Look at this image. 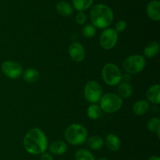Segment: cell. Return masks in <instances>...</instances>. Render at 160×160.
<instances>
[{
  "instance_id": "1",
  "label": "cell",
  "mask_w": 160,
  "mask_h": 160,
  "mask_svg": "<svg viewBox=\"0 0 160 160\" xmlns=\"http://www.w3.org/2000/svg\"><path fill=\"white\" fill-rule=\"evenodd\" d=\"M25 150L31 155H40L46 151L48 140L39 128H32L26 133L23 141Z\"/></svg>"
},
{
  "instance_id": "2",
  "label": "cell",
  "mask_w": 160,
  "mask_h": 160,
  "mask_svg": "<svg viewBox=\"0 0 160 160\" xmlns=\"http://www.w3.org/2000/svg\"><path fill=\"white\" fill-rule=\"evenodd\" d=\"M92 24L98 28H106L113 21V13L108 6L104 4L95 5L90 12Z\"/></svg>"
},
{
  "instance_id": "3",
  "label": "cell",
  "mask_w": 160,
  "mask_h": 160,
  "mask_svg": "<svg viewBox=\"0 0 160 160\" xmlns=\"http://www.w3.org/2000/svg\"><path fill=\"white\" fill-rule=\"evenodd\" d=\"M65 139L73 145H79L85 142L88 136L87 130L81 124L73 123L69 125L64 133Z\"/></svg>"
},
{
  "instance_id": "4",
  "label": "cell",
  "mask_w": 160,
  "mask_h": 160,
  "mask_svg": "<svg viewBox=\"0 0 160 160\" xmlns=\"http://www.w3.org/2000/svg\"><path fill=\"white\" fill-rule=\"evenodd\" d=\"M100 108L106 113H114L118 111L123 104V100L117 94L108 93L102 96Z\"/></svg>"
},
{
  "instance_id": "5",
  "label": "cell",
  "mask_w": 160,
  "mask_h": 160,
  "mask_svg": "<svg viewBox=\"0 0 160 160\" xmlns=\"http://www.w3.org/2000/svg\"><path fill=\"white\" fill-rule=\"evenodd\" d=\"M102 77L109 86H117L121 82L122 73L118 67L114 64H106L102 70Z\"/></svg>"
},
{
  "instance_id": "6",
  "label": "cell",
  "mask_w": 160,
  "mask_h": 160,
  "mask_svg": "<svg viewBox=\"0 0 160 160\" xmlns=\"http://www.w3.org/2000/svg\"><path fill=\"white\" fill-rule=\"evenodd\" d=\"M145 60L142 55H131L124 60L122 64L123 68L127 73L131 75L137 74L142 72L145 67Z\"/></svg>"
},
{
  "instance_id": "7",
  "label": "cell",
  "mask_w": 160,
  "mask_h": 160,
  "mask_svg": "<svg viewBox=\"0 0 160 160\" xmlns=\"http://www.w3.org/2000/svg\"><path fill=\"white\" fill-rule=\"evenodd\" d=\"M84 94L88 101L91 103H96L99 101L102 96V89L99 83L92 80L85 84Z\"/></svg>"
},
{
  "instance_id": "8",
  "label": "cell",
  "mask_w": 160,
  "mask_h": 160,
  "mask_svg": "<svg viewBox=\"0 0 160 160\" xmlns=\"http://www.w3.org/2000/svg\"><path fill=\"white\" fill-rule=\"evenodd\" d=\"M118 40V33L113 28H106L102 32L99 38L101 46L105 50H111L115 46Z\"/></svg>"
},
{
  "instance_id": "9",
  "label": "cell",
  "mask_w": 160,
  "mask_h": 160,
  "mask_svg": "<svg viewBox=\"0 0 160 160\" xmlns=\"http://www.w3.org/2000/svg\"><path fill=\"white\" fill-rule=\"evenodd\" d=\"M1 70L6 77L17 79L23 74V67L19 63L12 61H6L2 64Z\"/></svg>"
},
{
  "instance_id": "10",
  "label": "cell",
  "mask_w": 160,
  "mask_h": 160,
  "mask_svg": "<svg viewBox=\"0 0 160 160\" xmlns=\"http://www.w3.org/2000/svg\"><path fill=\"white\" fill-rule=\"evenodd\" d=\"M69 55L75 62H81L85 58V50L80 42H72L68 49Z\"/></svg>"
},
{
  "instance_id": "11",
  "label": "cell",
  "mask_w": 160,
  "mask_h": 160,
  "mask_svg": "<svg viewBox=\"0 0 160 160\" xmlns=\"http://www.w3.org/2000/svg\"><path fill=\"white\" fill-rule=\"evenodd\" d=\"M160 3L159 0H153L148 4L146 7V12L150 19L156 21L160 20Z\"/></svg>"
},
{
  "instance_id": "12",
  "label": "cell",
  "mask_w": 160,
  "mask_h": 160,
  "mask_svg": "<svg viewBox=\"0 0 160 160\" xmlns=\"http://www.w3.org/2000/svg\"><path fill=\"white\" fill-rule=\"evenodd\" d=\"M146 97L148 101L154 104L160 103V86L159 84L152 85L148 88L146 93Z\"/></svg>"
},
{
  "instance_id": "13",
  "label": "cell",
  "mask_w": 160,
  "mask_h": 160,
  "mask_svg": "<svg viewBox=\"0 0 160 160\" xmlns=\"http://www.w3.org/2000/svg\"><path fill=\"white\" fill-rule=\"evenodd\" d=\"M105 144L111 152H117L120 147V141L114 133H109L105 138Z\"/></svg>"
},
{
  "instance_id": "14",
  "label": "cell",
  "mask_w": 160,
  "mask_h": 160,
  "mask_svg": "<svg viewBox=\"0 0 160 160\" xmlns=\"http://www.w3.org/2000/svg\"><path fill=\"white\" fill-rule=\"evenodd\" d=\"M49 152L54 155H62L67 150V145L64 141H53L48 147Z\"/></svg>"
},
{
  "instance_id": "15",
  "label": "cell",
  "mask_w": 160,
  "mask_h": 160,
  "mask_svg": "<svg viewBox=\"0 0 160 160\" xmlns=\"http://www.w3.org/2000/svg\"><path fill=\"white\" fill-rule=\"evenodd\" d=\"M117 95L120 98H128L131 96L133 93V88L129 83L122 82L119 83V86L117 88Z\"/></svg>"
},
{
  "instance_id": "16",
  "label": "cell",
  "mask_w": 160,
  "mask_h": 160,
  "mask_svg": "<svg viewBox=\"0 0 160 160\" xmlns=\"http://www.w3.org/2000/svg\"><path fill=\"white\" fill-rule=\"evenodd\" d=\"M148 109H149V104L147 100H138L133 105V112L137 115H143L146 114Z\"/></svg>"
},
{
  "instance_id": "17",
  "label": "cell",
  "mask_w": 160,
  "mask_h": 160,
  "mask_svg": "<svg viewBox=\"0 0 160 160\" xmlns=\"http://www.w3.org/2000/svg\"><path fill=\"white\" fill-rule=\"evenodd\" d=\"M56 8L58 13L63 17H69L73 13V7L70 3H67V2H59L57 3Z\"/></svg>"
},
{
  "instance_id": "18",
  "label": "cell",
  "mask_w": 160,
  "mask_h": 160,
  "mask_svg": "<svg viewBox=\"0 0 160 160\" xmlns=\"http://www.w3.org/2000/svg\"><path fill=\"white\" fill-rule=\"evenodd\" d=\"M39 77H40V74H39L38 71L34 68L27 69L23 74V79L28 83H36L39 79Z\"/></svg>"
},
{
  "instance_id": "19",
  "label": "cell",
  "mask_w": 160,
  "mask_h": 160,
  "mask_svg": "<svg viewBox=\"0 0 160 160\" xmlns=\"http://www.w3.org/2000/svg\"><path fill=\"white\" fill-rule=\"evenodd\" d=\"M159 52V45L156 42H152L144 49V54L146 57L152 58L156 56Z\"/></svg>"
},
{
  "instance_id": "20",
  "label": "cell",
  "mask_w": 160,
  "mask_h": 160,
  "mask_svg": "<svg viewBox=\"0 0 160 160\" xmlns=\"http://www.w3.org/2000/svg\"><path fill=\"white\" fill-rule=\"evenodd\" d=\"M88 146L92 150H99L104 145V141L102 138L99 136H91L87 141Z\"/></svg>"
},
{
  "instance_id": "21",
  "label": "cell",
  "mask_w": 160,
  "mask_h": 160,
  "mask_svg": "<svg viewBox=\"0 0 160 160\" xmlns=\"http://www.w3.org/2000/svg\"><path fill=\"white\" fill-rule=\"evenodd\" d=\"M147 128L152 133H157L158 137L160 136V120L159 118H151L147 122Z\"/></svg>"
},
{
  "instance_id": "22",
  "label": "cell",
  "mask_w": 160,
  "mask_h": 160,
  "mask_svg": "<svg viewBox=\"0 0 160 160\" xmlns=\"http://www.w3.org/2000/svg\"><path fill=\"white\" fill-rule=\"evenodd\" d=\"M75 160H95V157L90 151L81 148L77 151L75 154Z\"/></svg>"
},
{
  "instance_id": "23",
  "label": "cell",
  "mask_w": 160,
  "mask_h": 160,
  "mask_svg": "<svg viewBox=\"0 0 160 160\" xmlns=\"http://www.w3.org/2000/svg\"><path fill=\"white\" fill-rule=\"evenodd\" d=\"M93 0H73V6L75 9L79 11H84L88 9L92 6Z\"/></svg>"
},
{
  "instance_id": "24",
  "label": "cell",
  "mask_w": 160,
  "mask_h": 160,
  "mask_svg": "<svg viewBox=\"0 0 160 160\" xmlns=\"http://www.w3.org/2000/svg\"><path fill=\"white\" fill-rule=\"evenodd\" d=\"M87 114L89 119H93V120L98 119L101 115V108L95 104L90 105L88 108Z\"/></svg>"
},
{
  "instance_id": "25",
  "label": "cell",
  "mask_w": 160,
  "mask_h": 160,
  "mask_svg": "<svg viewBox=\"0 0 160 160\" xmlns=\"http://www.w3.org/2000/svg\"><path fill=\"white\" fill-rule=\"evenodd\" d=\"M96 33V28L93 24H86L82 28V35L84 37L90 39L95 36Z\"/></svg>"
},
{
  "instance_id": "26",
  "label": "cell",
  "mask_w": 160,
  "mask_h": 160,
  "mask_svg": "<svg viewBox=\"0 0 160 160\" xmlns=\"http://www.w3.org/2000/svg\"><path fill=\"white\" fill-rule=\"evenodd\" d=\"M75 20H76L77 24H84V23L87 20V16H86V14L83 11H79L77 13L76 17H75Z\"/></svg>"
},
{
  "instance_id": "27",
  "label": "cell",
  "mask_w": 160,
  "mask_h": 160,
  "mask_svg": "<svg viewBox=\"0 0 160 160\" xmlns=\"http://www.w3.org/2000/svg\"><path fill=\"white\" fill-rule=\"evenodd\" d=\"M127 28V22L125 20H119L115 25V30L117 33L118 32H122V31H124Z\"/></svg>"
},
{
  "instance_id": "28",
  "label": "cell",
  "mask_w": 160,
  "mask_h": 160,
  "mask_svg": "<svg viewBox=\"0 0 160 160\" xmlns=\"http://www.w3.org/2000/svg\"><path fill=\"white\" fill-rule=\"evenodd\" d=\"M41 160H53L52 155L50 153H48V152H43V153L41 154L40 157Z\"/></svg>"
},
{
  "instance_id": "29",
  "label": "cell",
  "mask_w": 160,
  "mask_h": 160,
  "mask_svg": "<svg viewBox=\"0 0 160 160\" xmlns=\"http://www.w3.org/2000/svg\"><path fill=\"white\" fill-rule=\"evenodd\" d=\"M132 79V76H131V74L129 73H125V74H122V79L123 80V82H127V83H129L131 80Z\"/></svg>"
},
{
  "instance_id": "30",
  "label": "cell",
  "mask_w": 160,
  "mask_h": 160,
  "mask_svg": "<svg viewBox=\"0 0 160 160\" xmlns=\"http://www.w3.org/2000/svg\"><path fill=\"white\" fill-rule=\"evenodd\" d=\"M148 160H160V158L157 155H152V156L149 157Z\"/></svg>"
},
{
  "instance_id": "31",
  "label": "cell",
  "mask_w": 160,
  "mask_h": 160,
  "mask_svg": "<svg viewBox=\"0 0 160 160\" xmlns=\"http://www.w3.org/2000/svg\"><path fill=\"white\" fill-rule=\"evenodd\" d=\"M96 160H108V159L106 158H98V159H96Z\"/></svg>"
}]
</instances>
